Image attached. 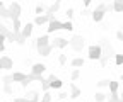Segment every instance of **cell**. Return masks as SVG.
<instances>
[{"label": "cell", "instance_id": "obj_1", "mask_svg": "<svg viewBox=\"0 0 123 102\" xmlns=\"http://www.w3.org/2000/svg\"><path fill=\"white\" fill-rule=\"evenodd\" d=\"M87 51H89V60L99 61V58L103 56V46L101 44H91Z\"/></svg>", "mask_w": 123, "mask_h": 102}, {"label": "cell", "instance_id": "obj_2", "mask_svg": "<svg viewBox=\"0 0 123 102\" xmlns=\"http://www.w3.org/2000/svg\"><path fill=\"white\" fill-rule=\"evenodd\" d=\"M84 41H86V39H84L82 36H74V38L68 41V46H72L77 53H79V51H82V49H84V44H86Z\"/></svg>", "mask_w": 123, "mask_h": 102}, {"label": "cell", "instance_id": "obj_3", "mask_svg": "<svg viewBox=\"0 0 123 102\" xmlns=\"http://www.w3.org/2000/svg\"><path fill=\"white\" fill-rule=\"evenodd\" d=\"M7 12H9V19H12V21L19 19L21 17V4H17V2L10 4L9 9H7Z\"/></svg>", "mask_w": 123, "mask_h": 102}, {"label": "cell", "instance_id": "obj_4", "mask_svg": "<svg viewBox=\"0 0 123 102\" xmlns=\"http://www.w3.org/2000/svg\"><path fill=\"white\" fill-rule=\"evenodd\" d=\"M44 71H46V65L44 63H34L33 68H31V73L29 75H33V77H43Z\"/></svg>", "mask_w": 123, "mask_h": 102}, {"label": "cell", "instance_id": "obj_5", "mask_svg": "<svg viewBox=\"0 0 123 102\" xmlns=\"http://www.w3.org/2000/svg\"><path fill=\"white\" fill-rule=\"evenodd\" d=\"M33 29H34L33 22H27V24H24V26L21 27V32H19V36H21V38H24V39H27L31 34H33Z\"/></svg>", "mask_w": 123, "mask_h": 102}, {"label": "cell", "instance_id": "obj_6", "mask_svg": "<svg viewBox=\"0 0 123 102\" xmlns=\"http://www.w3.org/2000/svg\"><path fill=\"white\" fill-rule=\"evenodd\" d=\"M60 26H62V22H60L58 19L51 17L50 22H48V27H46V32L51 34V32H55V31H60Z\"/></svg>", "mask_w": 123, "mask_h": 102}, {"label": "cell", "instance_id": "obj_7", "mask_svg": "<svg viewBox=\"0 0 123 102\" xmlns=\"http://www.w3.org/2000/svg\"><path fill=\"white\" fill-rule=\"evenodd\" d=\"M50 44V38H48V34H43V36H38V39H36V49L39 51L41 48H44V46H48Z\"/></svg>", "mask_w": 123, "mask_h": 102}, {"label": "cell", "instance_id": "obj_8", "mask_svg": "<svg viewBox=\"0 0 123 102\" xmlns=\"http://www.w3.org/2000/svg\"><path fill=\"white\" fill-rule=\"evenodd\" d=\"M51 17H53V16H48V14H44V16H38V17L34 19L33 26H43V24H48Z\"/></svg>", "mask_w": 123, "mask_h": 102}, {"label": "cell", "instance_id": "obj_9", "mask_svg": "<svg viewBox=\"0 0 123 102\" xmlns=\"http://www.w3.org/2000/svg\"><path fill=\"white\" fill-rule=\"evenodd\" d=\"M0 65H2V70H10L14 66V63L9 56H0Z\"/></svg>", "mask_w": 123, "mask_h": 102}, {"label": "cell", "instance_id": "obj_10", "mask_svg": "<svg viewBox=\"0 0 123 102\" xmlns=\"http://www.w3.org/2000/svg\"><path fill=\"white\" fill-rule=\"evenodd\" d=\"M91 16H92V21H94V22H101V21L104 19V16H106V14H104L103 10H98V9H94V10L91 12Z\"/></svg>", "mask_w": 123, "mask_h": 102}, {"label": "cell", "instance_id": "obj_11", "mask_svg": "<svg viewBox=\"0 0 123 102\" xmlns=\"http://www.w3.org/2000/svg\"><path fill=\"white\" fill-rule=\"evenodd\" d=\"M51 46H53V48H60V49H62V48H67V46H68V39H65V38H56Z\"/></svg>", "mask_w": 123, "mask_h": 102}, {"label": "cell", "instance_id": "obj_12", "mask_svg": "<svg viewBox=\"0 0 123 102\" xmlns=\"http://www.w3.org/2000/svg\"><path fill=\"white\" fill-rule=\"evenodd\" d=\"M9 78H10L12 83H14V82H22V80L26 78V73H22V71H14V73H12Z\"/></svg>", "mask_w": 123, "mask_h": 102}, {"label": "cell", "instance_id": "obj_13", "mask_svg": "<svg viewBox=\"0 0 123 102\" xmlns=\"http://www.w3.org/2000/svg\"><path fill=\"white\" fill-rule=\"evenodd\" d=\"M70 65H72V68H74V70H79V68H82V66H84V58H80V56L74 58V60L70 61Z\"/></svg>", "mask_w": 123, "mask_h": 102}, {"label": "cell", "instance_id": "obj_14", "mask_svg": "<svg viewBox=\"0 0 123 102\" xmlns=\"http://www.w3.org/2000/svg\"><path fill=\"white\" fill-rule=\"evenodd\" d=\"M80 94H82V90L79 87H75V83H70V99H77Z\"/></svg>", "mask_w": 123, "mask_h": 102}, {"label": "cell", "instance_id": "obj_15", "mask_svg": "<svg viewBox=\"0 0 123 102\" xmlns=\"http://www.w3.org/2000/svg\"><path fill=\"white\" fill-rule=\"evenodd\" d=\"M111 9H113L116 14L123 12V0H115V2L111 4Z\"/></svg>", "mask_w": 123, "mask_h": 102}, {"label": "cell", "instance_id": "obj_16", "mask_svg": "<svg viewBox=\"0 0 123 102\" xmlns=\"http://www.w3.org/2000/svg\"><path fill=\"white\" fill-rule=\"evenodd\" d=\"M12 22H14L12 32H14V36H17V34L21 32V27H22V24H21V19H15V21H12Z\"/></svg>", "mask_w": 123, "mask_h": 102}, {"label": "cell", "instance_id": "obj_17", "mask_svg": "<svg viewBox=\"0 0 123 102\" xmlns=\"http://www.w3.org/2000/svg\"><path fill=\"white\" fill-rule=\"evenodd\" d=\"M108 87H110V90H111V95H113V94H118L120 83H118V82H115V80H110V85H108Z\"/></svg>", "mask_w": 123, "mask_h": 102}, {"label": "cell", "instance_id": "obj_18", "mask_svg": "<svg viewBox=\"0 0 123 102\" xmlns=\"http://www.w3.org/2000/svg\"><path fill=\"white\" fill-rule=\"evenodd\" d=\"M34 14H36V17H38V16H44V14H46V7L41 5V4H38V5L34 7Z\"/></svg>", "mask_w": 123, "mask_h": 102}, {"label": "cell", "instance_id": "obj_19", "mask_svg": "<svg viewBox=\"0 0 123 102\" xmlns=\"http://www.w3.org/2000/svg\"><path fill=\"white\" fill-rule=\"evenodd\" d=\"M58 9H60V2H55L53 5H50L46 9V14H48V16H53V12H56Z\"/></svg>", "mask_w": 123, "mask_h": 102}, {"label": "cell", "instance_id": "obj_20", "mask_svg": "<svg viewBox=\"0 0 123 102\" xmlns=\"http://www.w3.org/2000/svg\"><path fill=\"white\" fill-rule=\"evenodd\" d=\"M53 51V46L51 44H48V46H44V48H41L39 49V54H43V56H50V53Z\"/></svg>", "mask_w": 123, "mask_h": 102}, {"label": "cell", "instance_id": "obj_21", "mask_svg": "<svg viewBox=\"0 0 123 102\" xmlns=\"http://www.w3.org/2000/svg\"><path fill=\"white\" fill-rule=\"evenodd\" d=\"M60 29H63V31H74V24H72V21H67V22H62Z\"/></svg>", "mask_w": 123, "mask_h": 102}, {"label": "cell", "instance_id": "obj_22", "mask_svg": "<svg viewBox=\"0 0 123 102\" xmlns=\"http://www.w3.org/2000/svg\"><path fill=\"white\" fill-rule=\"evenodd\" d=\"M94 100H96V102H104V100H106V94H104V92H96Z\"/></svg>", "mask_w": 123, "mask_h": 102}, {"label": "cell", "instance_id": "obj_23", "mask_svg": "<svg viewBox=\"0 0 123 102\" xmlns=\"http://www.w3.org/2000/svg\"><path fill=\"white\" fill-rule=\"evenodd\" d=\"M43 102H51V94L50 92H43Z\"/></svg>", "mask_w": 123, "mask_h": 102}, {"label": "cell", "instance_id": "obj_24", "mask_svg": "<svg viewBox=\"0 0 123 102\" xmlns=\"http://www.w3.org/2000/svg\"><path fill=\"white\" fill-rule=\"evenodd\" d=\"M4 92H5V94H9V95H10V94H14V89L10 87V83H5V85H4Z\"/></svg>", "mask_w": 123, "mask_h": 102}, {"label": "cell", "instance_id": "obj_25", "mask_svg": "<svg viewBox=\"0 0 123 102\" xmlns=\"http://www.w3.org/2000/svg\"><path fill=\"white\" fill-rule=\"evenodd\" d=\"M58 63H60V65H65V63H67V54L62 53V54L58 56Z\"/></svg>", "mask_w": 123, "mask_h": 102}, {"label": "cell", "instance_id": "obj_26", "mask_svg": "<svg viewBox=\"0 0 123 102\" xmlns=\"http://www.w3.org/2000/svg\"><path fill=\"white\" fill-rule=\"evenodd\" d=\"M115 63H116V66H121V63H123V56L121 54H116L115 56Z\"/></svg>", "mask_w": 123, "mask_h": 102}, {"label": "cell", "instance_id": "obj_27", "mask_svg": "<svg viewBox=\"0 0 123 102\" xmlns=\"http://www.w3.org/2000/svg\"><path fill=\"white\" fill-rule=\"evenodd\" d=\"M108 102H121V99L118 97V94H113V95H110V100Z\"/></svg>", "mask_w": 123, "mask_h": 102}, {"label": "cell", "instance_id": "obj_28", "mask_svg": "<svg viewBox=\"0 0 123 102\" xmlns=\"http://www.w3.org/2000/svg\"><path fill=\"white\" fill-rule=\"evenodd\" d=\"M70 77H72V80H77V78H79V77H80V70H74Z\"/></svg>", "mask_w": 123, "mask_h": 102}, {"label": "cell", "instance_id": "obj_29", "mask_svg": "<svg viewBox=\"0 0 123 102\" xmlns=\"http://www.w3.org/2000/svg\"><path fill=\"white\" fill-rule=\"evenodd\" d=\"M65 14H67V17H68V21H72V17H74V9H72V7H68Z\"/></svg>", "mask_w": 123, "mask_h": 102}, {"label": "cell", "instance_id": "obj_30", "mask_svg": "<svg viewBox=\"0 0 123 102\" xmlns=\"http://www.w3.org/2000/svg\"><path fill=\"white\" fill-rule=\"evenodd\" d=\"M67 97H68V94H67V92H60V94H58V99H60L62 102H65V99H67Z\"/></svg>", "mask_w": 123, "mask_h": 102}, {"label": "cell", "instance_id": "obj_31", "mask_svg": "<svg viewBox=\"0 0 123 102\" xmlns=\"http://www.w3.org/2000/svg\"><path fill=\"white\" fill-rule=\"evenodd\" d=\"M110 85V80H101V82H98V87L101 89V87H108Z\"/></svg>", "mask_w": 123, "mask_h": 102}, {"label": "cell", "instance_id": "obj_32", "mask_svg": "<svg viewBox=\"0 0 123 102\" xmlns=\"http://www.w3.org/2000/svg\"><path fill=\"white\" fill-rule=\"evenodd\" d=\"M4 43H5V38L0 34V53H2V51H4V48H5V46H4Z\"/></svg>", "mask_w": 123, "mask_h": 102}, {"label": "cell", "instance_id": "obj_33", "mask_svg": "<svg viewBox=\"0 0 123 102\" xmlns=\"http://www.w3.org/2000/svg\"><path fill=\"white\" fill-rule=\"evenodd\" d=\"M116 39H118V41H123V31H121V29L116 32Z\"/></svg>", "mask_w": 123, "mask_h": 102}, {"label": "cell", "instance_id": "obj_34", "mask_svg": "<svg viewBox=\"0 0 123 102\" xmlns=\"http://www.w3.org/2000/svg\"><path fill=\"white\" fill-rule=\"evenodd\" d=\"M14 102H29V100H27V99H15Z\"/></svg>", "mask_w": 123, "mask_h": 102}, {"label": "cell", "instance_id": "obj_35", "mask_svg": "<svg viewBox=\"0 0 123 102\" xmlns=\"http://www.w3.org/2000/svg\"><path fill=\"white\" fill-rule=\"evenodd\" d=\"M84 7L87 9V7H91V2H89V0H86V2H84Z\"/></svg>", "mask_w": 123, "mask_h": 102}, {"label": "cell", "instance_id": "obj_36", "mask_svg": "<svg viewBox=\"0 0 123 102\" xmlns=\"http://www.w3.org/2000/svg\"><path fill=\"white\" fill-rule=\"evenodd\" d=\"M56 102H62V100H56Z\"/></svg>", "mask_w": 123, "mask_h": 102}, {"label": "cell", "instance_id": "obj_37", "mask_svg": "<svg viewBox=\"0 0 123 102\" xmlns=\"http://www.w3.org/2000/svg\"><path fill=\"white\" fill-rule=\"evenodd\" d=\"M0 26H2V24H0Z\"/></svg>", "mask_w": 123, "mask_h": 102}, {"label": "cell", "instance_id": "obj_38", "mask_svg": "<svg viewBox=\"0 0 123 102\" xmlns=\"http://www.w3.org/2000/svg\"><path fill=\"white\" fill-rule=\"evenodd\" d=\"M2 102H4V100H2Z\"/></svg>", "mask_w": 123, "mask_h": 102}]
</instances>
